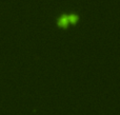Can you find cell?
I'll return each mask as SVG.
<instances>
[{"instance_id": "6da1fadb", "label": "cell", "mask_w": 120, "mask_h": 115, "mask_svg": "<svg viewBox=\"0 0 120 115\" xmlns=\"http://www.w3.org/2000/svg\"><path fill=\"white\" fill-rule=\"evenodd\" d=\"M68 23H70V20H68V14H66V13L61 14L58 17V19H57V25L60 27L65 29V27L68 25Z\"/></svg>"}, {"instance_id": "7a4b0ae2", "label": "cell", "mask_w": 120, "mask_h": 115, "mask_svg": "<svg viewBox=\"0 0 120 115\" xmlns=\"http://www.w3.org/2000/svg\"><path fill=\"white\" fill-rule=\"evenodd\" d=\"M68 20H70V23L75 24V23L79 20L78 14H76V13H70V14H68Z\"/></svg>"}]
</instances>
